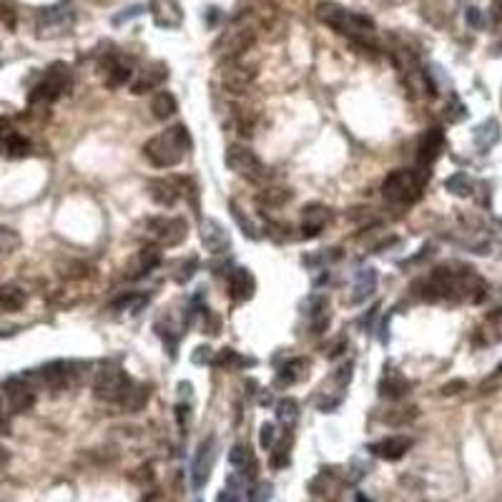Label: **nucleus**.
I'll return each instance as SVG.
<instances>
[{
	"mask_svg": "<svg viewBox=\"0 0 502 502\" xmlns=\"http://www.w3.org/2000/svg\"><path fill=\"white\" fill-rule=\"evenodd\" d=\"M191 146V136L184 124H176L171 128H166L164 133L153 136L148 144L144 146V156L159 168H171V166L181 164Z\"/></svg>",
	"mask_w": 502,
	"mask_h": 502,
	"instance_id": "obj_1",
	"label": "nucleus"
},
{
	"mask_svg": "<svg viewBox=\"0 0 502 502\" xmlns=\"http://www.w3.org/2000/svg\"><path fill=\"white\" fill-rule=\"evenodd\" d=\"M317 18L324 23V26L334 28L337 33L349 35V38H369V35L374 33V23H371V18H367V15H362V13H354L349 8L337 6V3H331V0L319 3Z\"/></svg>",
	"mask_w": 502,
	"mask_h": 502,
	"instance_id": "obj_2",
	"label": "nucleus"
},
{
	"mask_svg": "<svg viewBox=\"0 0 502 502\" xmlns=\"http://www.w3.org/2000/svg\"><path fill=\"white\" fill-rule=\"evenodd\" d=\"M422 186H425V171H407V168H397L385 179L382 184V193L389 204H414L422 196Z\"/></svg>",
	"mask_w": 502,
	"mask_h": 502,
	"instance_id": "obj_3",
	"label": "nucleus"
},
{
	"mask_svg": "<svg viewBox=\"0 0 502 502\" xmlns=\"http://www.w3.org/2000/svg\"><path fill=\"white\" fill-rule=\"evenodd\" d=\"M131 377L126 374L121 367H104V369L98 371L96 379H93V394L96 399L101 402H110V405H116V402H124L128 389H131Z\"/></svg>",
	"mask_w": 502,
	"mask_h": 502,
	"instance_id": "obj_4",
	"label": "nucleus"
},
{
	"mask_svg": "<svg viewBox=\"0 0 502 502\" xmlns=\"http://www.w3.org/2000/svg\"><path fill=\"white\" fill-rule=\"evenodd\" d=\"M68 81H70L68 66L53 63V66L46 70L43 81L30 90V104H50V101H55L63 90L68 88Z\"/></svg>",
	"mask_w": 502,
	"mask_h": 502,
	"instance_id": "obj_5",
	"label": "nucleus"
},
{
	"mask_svg": "<svg viewBox=\"0 0 502 502\" xmlns=\"http://www.w3.org/2000/svg\"><path fill=\"white\" fill-rule=\"evenodd\" d=\"M224 161H226V166L236 176H244L249 181H262L264 173H267L262 159L251 148H247V146H229Z\"/></svg>",
	"mask_w": 502,
	"mask_h": 502,
	"instance_id": "obj_6",
	"label": "nucleus"
},
{
	"mask_svg": "<svg viewBox=\"0 0 502 502\" xmlns=\"http://www.w3.org/2000/svg\"><path fill=\"white\" fill-rule=\"evenodd\" d=\"M3 397H6L8 409L13 414L28 412L35 402L33 385H30L26 377H10V379H6V385H3Z\"/></svg>",
	"mask_w": 502,
	"mask_h": 502,
	"instance_id": "obj_7",
	"label": "nucleus"
},
{
	"mask_svg": "<svg viewBox=\"0 0 502 502\" xmlns=\"http://www.w3.org/2000/svg\"><path fill=\"white\" fill-rule=\"evenodd\" d=\"M148 231L156 236L161 247H179L181 241L189 236V226H186L184 219H148Z\"/></svg>",
	"mask_w": 502,
	"mask_h": 502,
	"instance_id": "obj_8",
	"label": "nucleus"
},
{
	"mask_svg": "<svg viewBox=\"0 0 502 502\" xmlns=\"http://www.w3.org/2000/svg\"><path fill=\"white\" fill-rule=\"evenodd\" d=\"M213 462H216V442H213V437H209L206 442H201L199 452H196V460H193V467H191L193 490H201L209 482Z\"/></svg>",
	"mask_w": 502,
	"mask_h": 502,
	"instance_id": "obj_9",
	"label": "nucleus"
},
{
	"mask_svg": "<svg viewBox=\"0 0 502 502\" xmlns=\"http://www.w3.org/2000/svg\"><path fill=\"white\" fill-rule=\"evenodd\" d=\"M442 148H445V131H442L440 126H434V128H429L420 138V146H417V164H420L422 171L429 168L434 161L440 159Z\"/></svg>",
	"mask_w": 502,
	"mask_h": 502,
	"instance_id": "obj_10",
	"label": "nucleus"
},
{
	"mask_svg": "<svg viewBox=\"0 0 502 502\" xmlns=\"http://www.w3.org/2000/svg\"><path fill=\"white\" fill-rule=\"evenodd\" d=\"M414 440L412 437H407V434H394V437H385V440L374 442L369 445V452L379 460H387V462H394V460H402L409 450H412Z\"/></svg>",
	"mask_w": 502,
	"mask_h": 502,
	"instance_id": "obj_11",
	"label": "nucleus"
},
{
	"mask_svg": "<svg viewBox=\"0 0 502 502\" xmlns=\"http://www.w3.org/2000/svg\"><path fill=\"white\" fill-rule=\"evenodd\" d=\"M35 377L41 379L48 389H63V387H68L70 382H73L76 371H73V365H70V362L58 359V362H48L46 367H41Z\"/></svg>",
	"mask_w": 502,
	"mask_h": 502,
	"instance_id": "obj_12",
	"label": "nucleus"
},
{
	"mask_svg": "<svg viewBox=\"0 0 502 502\" xmlns=\"http://www.w3.org/2000/svg\"><path fill=\"white\" fill-rule=\"evenodd\" d=\"M201 241H204V247H206L209 254H224V251H229V247H231V239H229L226 229L213 219L201 221Z\"/></svg>",
	"mask_w": 502,
	"mask_h": 502,
	"instance_id": "obj_13",
	"label": "nucleus"
},
{
	"mask_svg": "<svg viewBox=\"0 0 502 502\" xmlns=\"http://www.w3.org/2000/svg\"><path fill=\"white\" fill-rule=\"evenodd\" d=\"M256 291V279L247 267H234L229 271V294L236 302H247Z\"/></svg>",
	"mask_w": 502,
	"mask_h": 502,
	"instance_id": "obj_14",
	"label": "nucleus"
},
{
	"mask_svg": "<svg viewBox=\"0 0 502 502\" xmlns=\"http://www.w3.org/2000/svg\"><path fill=\"white\" fill-rule=\"evenodd\" d=\"M151 15L161 28H179L184 23L179 0H151Z\"/></svg>",
	"mask_w": 502,
	"mask_h": 502,
	"instance_id": "obj_15",
	"label": "nucleus"
},
{
	"mask_svg": "<svg viewBox=\"0 0 502 502\" xmlns=\"http://www.w3.org/2000/svg\"><path fill=\"white\" fill-rule=\"evenodd\" d=\"M304 224H302V231H304V239H314V236L322 234V229L329 224L331 213L327 206H322V204H309V206L304 209Z\"/></svg>",
	"mask_w": 502,
	"mask_h": 502,
	"instance_id": "obj_16",
	"label": "nucleus"
},
{
	"mask_svg": "<svg viewBox=\"0 0 502 502\" xmlns=\"http://www.w3.org/2000/svg\"><path fill=\"white\" fill-rule=\"evenodd\" d=\"M256 70L244 68V66H229L224 70V88L229 93H247V88L254 83Z\"/></svg>",
	"mask_w": 502,
	"mask_h": 502,
	"instance_id": "obj_17",
	"label": "nucleus"
},
{
	"mask_svg": "<svg viewBox=\"0 0 502 502\" xmlns=\"http://www.w3.org/2000/svg\"><path fill=\"white\" fill-rule=\"evenodd\" d=\"M148 196H151L159 206H173L176 201H179L181 191L179 186L173 184V181H166V179H153L148 181Z\"/></svg>",
	"mask_w": 502,
	"mask_h": 502,
	"instance_id": "obj_18",
	"label": "nucleus"
},
{
	"mask_svg": "<svg viewBox=\"0 0 502 502\" xmlns=\"http://www.w3.org/2000/svg\"><path fill=\"white\" fill-rule=\"evenodd\" d=\"M159 264H161V251H159V247H144L136 254V259H133L131 279H138V276L151 274V271L156 267H159Z\"/></svg>",
	"mask_w": 502,
	"mask_h": 502,
	"instance_id": "obj_19",
	"label": "nucleus"
},
{
	"mask_svg": "<svg viewBox=\"0 0 502 502\" xmlns=\"http://www.w3.org/2000/svg\"><path fill=\"white\" fill-rule=\"evenodd\" d=\"M374 289H377V271L374 269H362L357 274V282H354V294L349 296V304H359L365 302L367 296L374 294Z\"/></svg>",
	"mask_w": 502,
	"mask_h": 502,
	"instance_id": "obj_20",
	"label": "nucleus"
},
{
	"mask_svg": "<svg viewBox=\"0 0 502 502\" xmlns=\"http://www.w3.org/2000/svg\"><path fill=\"white\" fill-rule=\"evenodd\" d=\"M307 367H309L307 359H289L282 369L276 371V387H289L294 382H299L307 374Z\"/></svg>",
	"mask_w": 502,
	"mask_h": 502,
	"instance_id": "obj_21",
	"label": "nucleus"
},
{
	"mask_svg": "<svg viewBox=\"0 0 502 502\" xmlns=\"http://www.w3.org/2000/svg\"><path fill=\"white\" fill-rule=\"evenodd\" d=\"M176 110H179V104H176L173 93H168V90H161V93H156V96H153V101H151L153 118L166 121V118L176 116Z\"/></svg>",
	"mask_w": 502,
	"mask_h": 502,
	"instance_id": "obj_22",
	"label": "nucleus"
},
{
	"mask_svg": "<svg viewBox=\"0 0 502 502\" xmlns=\"http://www.w3.org/2000/svg\"><path fill=\"white\" fill-rule=\"evenodd\" d=\"M409 389H412V385H409L405 377H399V374H387V377L379 382V394H382V397H389V399L405 397Z\"/></svg>",
	"mask_w": 502,
	"mask_h": 502,
	"instance_id": "obj_23",
	"label": "nucleus"
},
{
	"mask_svg": "<svg viewBox=\"0 0 502 502\" xmlns=\"http://www.w3.org/2000/svg\"><path fill=\"white\" fill-rule=\"evenodd\" d=\"M168 76V68H166L164 63H156L151 70H146V76L141 78V81L133 83V93L136 96H141V93H148V90L153 88V86H159L164 78Z\"/></svg>",
	"mask_w": 502,
	"mask_h": 502,
	"instance_id": "obj_24",
	"label": "nucleus"
},
{
	"mask_svg": "<svg viewBox=\"0 0 502 502\" xmlns=\"http://www.w3.org/2000/svg\"><path fill=\"white\" fill-rule=\"evenodd\" d=\"M229 462H231L234 467L244 470V475H247V467H249V472L254 475L256 460H254V452H251L247 445H234V447H231V452H229Z\"/></svg>",
	"mask_w": 502,
	"mask_h": 502,
	"instance_id": "obj_25",
	"label": "nucleus"
},
{
	"mask_svg": "<svg viewBox=\"0 0 502 502\" xmlns=\"http://www.w3.org/2000/svg\"><path fill=\"white\" fill-rule=\"evenodd\" d=\"M291 196H294V193H291L289 189H279V186H274V189H264V191L259 193V204H262V206H269V209H279V206H284V204H289Z\"/></svg>",
	"mask_w": 502,
	"mask_h": 502,
	"instance_id": "obj_26",
	"label": "nucleus"
},
{
	"mask_svg": "<svg viewBox=\"0 0 502 502\" xmlns=\"http://www.w3.org/2000/svg\"><path fill=\"white\" fill-rule=\"evenodd\" d=\"M148 394H151V389L146 385H131V389H128V394H126V399L121 405H124V409H128V412H138V409H144L146 407Z\"/></svg>",
	"mask_w": 502,
	"mask_h": 502,
	"instance_id": "obj_27",
	"label": "nucleus"
},
{
	"mask_svg": "<svg viewBox=\"0 0 502 502\" xmlns=\"http://www.w3.org/2000/svg\"><path fill=\"white\" fill-rule=\"evenodd\" d=\"M23 304H26V294H23L18 287H0V309L3 311H15L21 309Z\"/></svg>",
	"mask_w": 502,
	"mask_h": 502,
	"instance_id": "obj_28",
	"label": "nucleus"
},
{
	"mask_svg": "<svg viewBox=\"0 0 502 502\" xmlns=\"http://www.w3.org/2000/svg\"><path fill=\"white\" fill-rule=\"evenodd\" d=\"M3 153H8L10 159H23V156H28V151H30V144H28V138L18 136V133H10L8 136V141L3 144V148H0Z\"/></svg>",
	"mask_w": 502,
	"mask_h": 502,
	"instance_id": "obj_29",
	"label": "nucleus"
},
{
	"mask_svg": "<svg viewBox=\"0 0 502 502\" xmlns=\"http://www.w3.org/2000/svg\"><path fill=\"white\" fill-rule=\"evenodd\" d=\"M417 414H420V409H417L414 405L399 407V409H392V412L385 414V422L387 425H392V427H405L407 422L417 420Z\"/></svg>",
	"mask_w": 502,
	"mask_h": 502,
	"instance_id": "obj_30",
	"label": "nucleus"
},
{
	"mask_svg": "<svg viewBox=\"0 0 502 502\" xmlns=\"http://www.w3.org/2000/svg\"><path fill=\"white\" fill-rule=\"evenodd\" d=\"M445 189H447L450 193H454V196H467V193L472 191V184H470V179L465 173H454V176H450V179L445 181Z\"/></svg>",
	"mask_w": 502,
	"mask_h": 502,
	"instance_id": "obj_31",
	"label": "nucleus"
},
{
	"mask_svg": "<svg viewBox=\"0 0 502 502\" xmlns=\"http://www.w3.org/2000/svg\"><path fill=\"white\" fill-rule=\"evenodd\" d=\"M276 417L282 422H287V425H294L296 422V417H299V407H296V402L294 399H282L279 405H276Z\"/></svg>",
	"mask_w": 502,
	"mask_h": 502,
	"instance_id": "obj_32",
	"label": "nucleus"
},
{
	"mask_svg": "<svg viewBox=\"0 0 502 502\" xmlns=\"http://www.w3.org/2000/svg\"><path fill=\"white\" fill-rule=\"evenodd\" d=\"M18 247H21V236H18V231H13V229H8V226H0V254H10V251H15Z\"/></svg>",
	"mask_w": 502,
	"mask_h": 502,
	"instance_id": "obj_33",
	"label": "nucleus"
},
{
	"mask_svg": "<svg viewBox=\"0 0 502 502\" xmlns=\"http://www.w3.org/2000/svg\"><path fill=\"white\" fill-rule=\"evenodd\" d=\"M106 76H108V86H121V83H126L131 78V70H128V66H124V63L113 61V63H108Z\"/></svg>",
	"mask_w": 502,
	"mask_h": 502,
	"instance_id": "obj_34",
	"label": "nucleus"
},
{
	"mask_svg": "<svg viewBox=\"0 0 502 502\" xmlns=\"http://www.w3.org/2000/svg\"><path fill=\"white\" fill-rule=\"evenodd\" d=\"M213 365L216 367H241V365H247V362H244L234 349H221L219 354H216V359H213Z\"/></svg>",
	"mask_w": 502,
	"mask_h": 502,
	"instance_id": "obj_35",
	"label": "nucleus"
},
{
	"mask_svg": "<svg viewBox=\"0 0 502 502\" xmlns=\"http://www.w3.org/2000/svg\"><path fill=\"white\" fill-rule=\"evenodd\" d=\"M231 213H234V219L239 221V226L244 229V234H247L249 239H256V236H259V234H256V226L249 219H244V213L239 211V206H236V204H231Z\"/></svg>",
	"mask_w": 502,
	"mask_h": 502,
	"instance_id": "obj_36",
	"label": "nucleus"
},
{
	"mask_svg": "<svg viewBox=\"0 0 502 502\" xmlns=\"http://www.w3.org/2000/svg\"><path fill=\"white\" fill-rule=\"evenodd\" d=\"M274 440H276V427L271 425V422H264L262 425V447L269 450L274 445Z\"/></svg>",
	"mask_w": 502,
	"mask_h": 502,
	"instance_id": "obj_37",
	"label": "nucleus"
},
{
	"mask_svg": "<svg viewBox=\"0 0 502 502\" xmlns=\"http://www.w3.org/2000/svg\"><path fill=\"white\" fill-rule=\"evenodd\" d=\"M462 389H467V385H465L462 379H454V382H447V385L442 387L440 394H445V397H452V394H460Z\"/></svg>",
	"mask_w": 502,
	"mask_h": 502,
	"instance_id": "obj_38",
	"label": "nucleus"
},
{
	"mask_svg": "<svg viewBox=\"0 0 502 502\" xmlns=\"http://www.w3.org/2000/svg\"><path fill=\"white\" fill-rule=\"evenodd\" d=\"M219 502H241V492L231 487V485H226V490L219 495Z\"/></svg>",
	"mask_w": 502,
	"mask_h": 502,
	"instance_id": "obj_39",
	"label": "nucleus"
},
{
	"mask_svg": "<svg viewBox=\"0 0 502 502\" xmlns=\"http://www.w3.org/2000/svg\"><path fill=\"white\" fill-rule=\"evenodd\" d=\"M467 23L472 28H480L482 26V15H480V10H477V8H470V10H467Z\"/></svg>",
	"mask_w": 502,
	"mask_h": 502,
	"instance_id": "obj_40",
	"label": "nucleus"
},
{
	"mask_svg": "<svg viewBox=\"0 0 502 502\" xmlns=\"http://www.w3.org/2000/svg\"><path fill=\"white\" fill-rule=\"evenodd\" d=\"M6 397H0V429L8 432V412H6Z\"/></svg>",
	"mask_w": 502,
	"mask_h": 502,
	"instance_id": "obj_41",
	"label": "nucleus"
},
{
	"mask_svg": "<svg viewBox=\"0 0 502 502\" xmlns=\"http://www.w3.org/2000/svg\"><path fill=\"white\" fill-rule=\"evenodd\" d=\"M8 460H10V454H8V450L0 445V465H6Z\"/></svg>",
	"mask_w": 502,
	"mask_h": 502,
	"instance_id": "obj_42",
	"label": "nucleus"
},
{
	"mask_svg": "<svg viewBox=\"0 0 502 502\" xmlns=\"http://www.w3.org/2000/svg\"><path fill=\"white\" fill-rule=\"evenodd\" d=\"M497 371H500V374H502V365H500V369H497Z\"/></svg>",
	"mask_w": 502,
	"mask_h": 502,
	"instance_id": "obj_43",
	"label": "nucleus"
}]
</instances>
